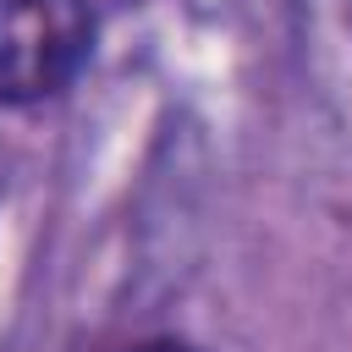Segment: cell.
I'll return each instance as SVG.
<instances>
[{"label": "cell", "mask_w": 352, "mask_h": 352, "mask_svg": "<svg viewBox=\"0 0 352 352\" xmlns=\"http://www.w3.org/2000/svg\"><path fill=\"white\" fill-rule=\"evenodd\" d=\"M143 352H187V346H143Z\"/></svg>", "instance_id": "obj_2"}, {"label": "cell", "mask_w": 352, "mask_h": 352, "mask_svg": "<svg viewBox=\"0 0 352 352\" xmlns=\"http://www.w3.org/2000/svg\"><path fill=\"white\" fill-rule=\"evenodd\" d=\"M94 50L88 0H0V104L60 94Z\"/></svg>", "instance_id": "obj_1"}]
</instances>
